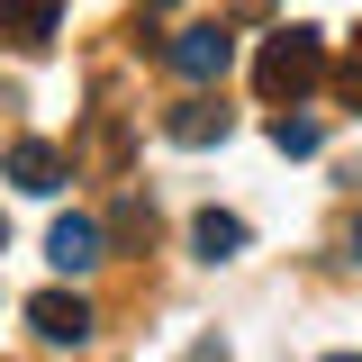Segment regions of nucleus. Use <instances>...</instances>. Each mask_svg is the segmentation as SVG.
<instances>
[{
  "mask_svg": "<svg viewBox=\"0 0 362 362\" xmlns=\"http://www.w3.org/2000/svg\"><path fill=\"white\" fill-rule=\"evenodd\" d=\"M9 181H18V190H64V154H54V145H37V136H28V145H9Z\"/></svg>",
  "mask_w": 362,
  "mask_h": 362,
  "instance_id": "423d86ee",
  "label": "nucleus"
},
{
  "mask_svg": "<svg viewBox=\"0 0 362 362\" xmlns=\"http://www.w3.org/2000/svg\"><path fill=\"white\" fill-rule=\"evenodd\" d=\"M145 9H181V0H145Z\"/></svg>",
  "mask_w": 362,
  "mask_h": 362,
  "instance_id": "f8f14e48",
  "label": "nucleus"
},
{
  "mask_svg": "<svg viewBox=\"0 0 362 362\" xmlns=\"http://www.w3.org/2000/svg\"><path fill=\"white\" fill-rule=\"evenodd\" d=\"M326 362H362V354H326Z\"/></svg>",
  "mask_w": 362,
  "mask_h": 362,
  "instance_id": "ddd939ff",
  "label": "nucleus"
},
{
  "mask_svg": "<svg viewBox=\"0 0 362 362\" xmlns=\"http://www.w3.org/2000/svg\"><path fill=\"white\" fill-rule=\"evenodd\" d=\"M54 0H0V45H18V54H37V45H54Z\"/></svg>",
  "mask_w": 362,
  "mask_h": 362,
  "instance_id": "39448f33",
  "label": "nucleus"
},
{
  "mask_svg": "<svg viewBox=\"0 0 362 362\" xmlns=\"http://www.w3.org/2000/svg\"><path fill=\"white\" fill-rule=\"evenodd\" d=\"M45 254H54V272H100V263H109V226L73 209V218H54V235H45Z\"/></svg>",
  "mask_w": 362,
  "mask_h": 362,
  "instance_id": "20e7f679",
  "label": "nucleus"
},
{
  "mask_svg": "<svg viewBox=\"0 0 362 362\" xmlns=\"http://www.w3.org/2000/svg\"><path fill=\"white\" fill-rule=\"evenodd\" d=\"M272 145H281V154H317V145H326V127H317V118H290V109H281V118H272Z\"/></svg>",
  "mask_w": 362,
  "mask_h": 362,
  "instance_id": "1a4fd4ad",
  "label": "nucleus"
},
{
  "mask_svg": "<svg viewBox=\"0 0 362 362\" xmlns=\"http://www.w3.org/2000/svg\"><path fill=\"white\" fill-rule=\"evenodd\" d=\"M344 100H354V109H362V54H354V64H344Z\"/></svg>",
  "mask_w": 362,
  "mask_h": 362,
  "instance_id": "9d476101",
  "label": "nucleus"
},
{
  "mask_svg": "<svg viewBox=\"0 0 362 362\" xmlns=\"http://www.w3.org/2000/svg\"><path fill=\"white\" fill-rule=\"evenodd\" d=\"M0 235H9V226H0Z\"/></svg>",
  "mask_w": 362,
  "mask_h": 362,
  "instance_id": "4468645a",
  "label": "nucleus"
},
{
  "mask_svg": "<svg viewBox=\"0 0 362 362\" xmlns=\"http://www.w3.org/2000/svg\"><path fill=\"white\" fill-rule=\"evenodd\" d=\"M354 263H362V218H354Z\"/></svg>",
  "mask_w": 362,
  "mask_h": 362,
  "instance_id": "9b49d317",
  "label": "nucleus"
},
{
  "mask_svg": "<svg viewBox=\"0 0 362 362\" xmlns=\"http://www.w3.org/2000/svg\"><path fill=\"white\" fill-rule=\"evenodd\" d=\"M317 82H326V37H317V28H281V37L254 54V90H263L272 109H281V100H308Z\"/></svg>",
  "mask_w": 362,
  "mask_h": 362,
  "instance_id": "f257e3e1",
  "label": "nucleus"
},
{
  "mask_svg": "<svg viewBox=\"0 0 362 362\" xmlns=\"http://www.w3.org/2000/svg\"><path fill=\"white\" fill-rule=\"evenodd\" d=\"M163 136H173V145H218V136H226V109H218V100H181L173 118H163Z\"/></svg>",
  "mask_w": 362,
  "mask_h": 362,
  "instance_id": "0eeeda50",
  "label": "nucleus"
},
{
  "mask_svg": "<svg viewBox=\"0 0 362 362\" xmlns=\"http://www.w3.org/2000/svg\"><path fill=\"white\" fill-rule=\"evenodd\" d=\"M28 326H37L45 344H90V335H100V317H90L82 290H37V299H28Z\"/></svg>",
  "mask_w": 362,
  "mask_h": 362,
  "instance_id": "7ed1b4c3",
  "label": "nucleus"
},
{
  "mask_svg": "<svg viewBox=\"0 0 362 362\" xmlns=\"http://www.w3.org/2000/svg\"><path fill=\"white\" fill-rule=\"evenodd\" d=\"M190 245H199L209 263H226V254H245V218H226V209H199V226H190Z\"/></svg>",
  "mask_w": 362,
  "mask_h": 362,
  "instance_id": "6e6552de",
  "label": "nucleus"
},
{
  "mask_svg": "<svg viewBox=\"0 0 362 362\" xmlns=\"http://www.w3.org/2000/svg\"><path fill=\"white\" fill-rule=\"evenodd\" d=\"M163 64H173L181 82H226V64H235V28L226 18H199V28H181L163 45Z\"/></svg>",
  "mask_w": 362,
  "mask_h": 362,
  "instance_id": "f03ea898",
  "label": "nucleus"
}]
</instances>
